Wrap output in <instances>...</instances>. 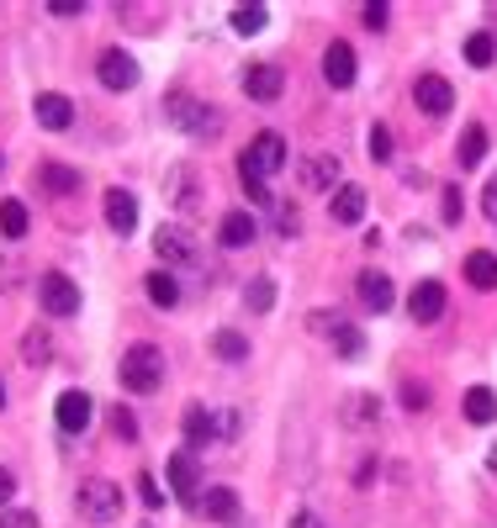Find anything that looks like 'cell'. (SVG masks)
Listing matches in <instances>:
<instances>
[{
    "label": "cell",
    "mask_w": 497,
    "mask_h": 528,
    "mask_svg": "<svg viewBox=\"0 0 497 528\" xmlns=\"http://www.w3.org/2000/svg\"><path fill=\"white\" fill-rule=\"evenodd\" d=\"M164 122L175 132H191V138H217V132H223V111L196 101L191 90H170V96H164Z\"/></svg>",
    "instance_id": "obj_1"
},
{
    "label": "cell",
    "mask_w": 497,
    "mask_h": 528,
    "mask_svg": "<svg viewBox=\"0 0 497 528\" xmlns=\"http://www.w3.org/2000/svg\"><path fill=\"white\" fill-rule=\"evenodd\" d=\"M122 386L138 391V396L159 391L164 386V354L154 344H127V354H122Z\"/></svg>",
    "instance_id": "obj_2"
},
{
    "label": "cell",
    "mask_w": 497,
    "mask_h": 528,
    "mask_svg": "<svg viewBox=\"0 0 497 528\" xmlns=\"http://www.w3.org/2000/svg\"><path fill=\"white\" fill-rule=\"evenodd\" d=\"M286 169V138L281 132H260L244 154H238V175H249V180H270V175H281Z\"/></svg>",
    "instance_id": "obj_3"
},
{
    "label": "cell",
    "mask_w": 497,
    "mask_h": 528,
    "mask_svg": "<svg viewBox=\"0 0 497 528\" xmlns=\"http://www.w3.org/2000/svg\"><path fill=\"white\" fill-rule=\"evenodd\" d=\"M75 507H80L85 523H112V518L122 513V486L106 481V476H90V481H80Z\"/></svg>",
    "instance_id": "obj_4"
},
{
    "label": "cell",
    "mask_w": 497,
    "mask_h": 528,
    "mask_svg": "<svg viewBox=\"0 0 497 528\" xmlns=\"http://www.w3.org/2000/svg\"><path fill=\"white\" fill-rule=\"evenodd\" d=\"M38 301H43L48 317H69V312H80V286H75L69 275L48 270V275L38 280Z\"/></svg>",
    "instance_id": "obj_5"
},
{
    "label": "cell",
    "mask_w": 497,
    "mask_h": 528,
    "mask_svg": "<svg viewBox=\"0 0 497 528\" xmlns=\"http://www.w3.org/2000/svg\"><path fill=\"white\" fill-rule=\"evenodd\" d=\"M96 74H101L106 90H133L138 85V59H133V53H122V48H106Z\"/></svg>",
    "instance_id": "obj_6"
},
{
    "label": "cell",
    "mask_w": 497,
    "mask_h": 528,
    "mask_svg": "<svg viewBox=\"0 0 497 528\" xmlns=\"http://www.w3.org/2000/svg\"><path fill=\"white\" fill-rule=\"evenodd\" d=\"M445 286H439V280H418L413 286V296H408V312H413V323H439V317H445Z\"/></svg>",
    "instance_id": "obj_7"
},
{
    "label": "cell",
    "mask_w": 497,
    "mask_h": 528,
    "mask_svg": "<svg viewBox=\"0 0 497 528\" xmlns=\"http://www.w3.org/2000/svg\"><path fill=\"white\" fill-rule=\"evenodd\" d=\"M244 90H249V101L270 106V101H281V90H286V74L275 69V64H249V69H244Z\"/></svg>",
    "instance_id": "obj_8"
},
{
    "label": "cell",
    "mask_w": 497,
    "mask_h": 528,
    "mask_svg": "<svg viewBox=\"0 0 497 528\" xmlns=\"http://www.w3.org/2000/svg\"><path fill=\"white\" fill-rule=\"evenodd\" d=\"M154 254L164 259V264H196V238L186 233V228H159L154 233Z\"/></svg>",
    "instance_id": "obj_9"
},
{
    "label": "cell",
    "mask_w": 497,
    "mask_h": 528,
    "mask_svg": "<svg viewBox=\"0 0 497 528\" xmlns=\"http://www.w3.org/2000/svg\"><path fill=\"white\" fill-rule=\"evenodd\" d=\"M355 291H360V307L365 312H392V301H397V291H392V280H386L381 270H365L360 280H355Z\"/></svg>",
    "instance_id": "obj_10"
},
{
    "label": "cell",
    "mask_w": 497,
    "mask_h": 528,
    "mask_svg": "<svg viewBox=\"0 0 497 528\" xmlns=\"http://www.w3.org/2000/svg\"><path fill=\"white\" fill-rule=\"evenodd\" d=\"M355 48H349V43H334V48H323V80L328 85H334V90H349V85H355Z\"/></svg>",
    "instance_id": "obj_11"
},
{
    "label": "cell",
    "mask_w": 497,
    "mask_h": 528,
    "mask_svg": "<svg viewBox=\"0 0 497 528\" xmlns=\"http://www.w3.org/2000/svg\"><path fill=\"white\" fill-rule=\"evenodd\" d=\"M106 228L122 233V238L138 228V201H133V191H122V185H112V191H106Z\"/></svg>",
    "instance_id": "obj_12"
},
{
    "label": "cell",
    "mask_w": 497,
    "mask_h": 528,
    "mask_svg": "<svg viewBox=\"0 0 497 528\" xmlns=\"http://www.w3.org/2000/svg\"><path fill=\"white\" fill-rule=\"evenodd\" d=\"M413 101L429 111V117H445V111L455 106V90H450V80H439V74H423V80L413 85Z\"/></svg>",
    "instance_id": "obj_13"
},
{
    "label": "cell",
    "mask_w": 497,
    "mask_h": 528,
    "mask_svg": "<svg viewBox=\"0 0 497 528\" xmlns=\"http://www.w3.org/2000/svg\"><path fill=\"white\" fill-rule=\"evenodd\" d=\"M164 476H170V492L180 502H196V455L191 449H175L170 465H164Z\"/></svg>",
    "instance_id": "obj_14"
},
{
    "label": "cell",
    "mask_w": 497,
    "mask_h": 528,
    "mask_svg": "<svg viewBox=\"0 0 497 528\" xmlns=\"http://www.w3.org/2000/svg\"><path fill=\"white\" fill-rule=\"evenodd\" d=\"M196 507H201V518H212V523H233L238 513H244V507H238V492H233V486H212V492H201Z\"/></svg>",
    "instance_id": "obj_15"
},
{
    "label": "cell",
    "mask_w": 497,
    "mask_h": 528,
    "mask_svg": "<svg viewBox=\"0 0 497 528\" xmlns=\"http://www.w3.org/2000/svg\"><path fill=\"white\" fill-rule=\"evenodd\" d=\"M328 212H334L339 228H355V222L365 217V191H360V185H339L334 201H328Z\"/></svg>",
    "instance_id": "obj_16"
},
{
    "label": "cell",
    "mask_w": 497,
    "mask_h": 528,
    "mask_svg": "<svg viewBox=\"0 0 497 528\" xmlns=\"http://www.w3.org/2000/svg\"><path fill=\"white\" fill-rule=\"evenodd\" d=\"M302 185H307V191H339V159L312 154V159L302 164Z\"/></svg>",
    "instance_id": "obj_17"
},
{
    "label": "cell",
    "mask_w": 497,
    "mask_h": 528,
    "mask_svg": "<svg viewBox=\"0 0 497 528\" xmlns=\"http://www.w3.org/2000/svg\"><path fill=\"white\" fill-rule=\"evenodd\" d=\"M38 122H43L48 132H64L69 122H75V106H69L59 90H43V96H38Z\"/></svg>",
    "instance_id": "obj_18"
},
{
    "label": "cell",
    "mask_w": 497,
    "mask_h": 528,
    "mask_svg": "<svg viewBox=\"0 0 497 528\" xmlns=\"http://www.w3.org/2000/svg\"><path fill=\"white\" fill-rule=\"evenodd\" d=\"M53 412H59V428H64V433H80V428L90 423V396H85V391H64Z\"/></svg>",
    "instance_id": "obj_19"
},
{
    "label": "cell",
    "mask_w": 497,
    "mask_h": 528,
    "mask_svg": "<svg viewBox=\"0 0 497 528\" xmlns=\"http://www.w3.org/2000/svg\"><path fill=\"white\" fill-rule=\"evenodd\" d=\"M328 344H334L339 360H360V354H365V333H360L355 323H339V317H334V328H328Z\"/></svg>",
    "instance_id": "obj_20"
},
{
    "label": "cell",
    "mask_w": 497,
    "mask_h": 528,
    "mask_svg": "<svg viewBox=\"0 0 497 528\" xmlns=\"http://www.w3.org/2000/svg\"><path fill=\"white\" fill-rule=\"evenodd\" d=\"M466 280H471L476 291H492L497 286V254H487V249L466 254Z\"/></svg>",
    "instance_id": "obj_21"
},
{
    "label": "cell",
    "mask_w": 497,
    "mask_h": 528,
    "mask_svg": "<svg viewBox=\"0 0 497 528\" xmlns=\"http://www.w3.org/2000/svg\"><path fill=\"white\" fill-rule=\"evenodd\" d=\"M466 418H471L476 428H487V423L497 418V396H492V386H471V391H466Z\"/></svg>",
    "instance_id": "obj_22"
},
{
    "label": "cell",
    "mask_w": 497,
    "mask_h": 528,
    "mask_svg": "<svg viewBox=\"0 0 497 528\" xmlns=\"http://www.w3.org/2000/svg\"><path fill=\"white\" fill-rule=\"evenodd\" d=\"M217 238H223L228 249H244V243H254V217L249 212H228L223 228H217Z\"/></svg>",
    "instance_id": "obj_23"
},
{
    "label": "cell",
    "mask_w": 497,
    "mask_h": 528,
    "mask_svg": "<svg viewBox=\"0 0 497 528\" xmlns=\"http://www.w3.org/2000/svg\"><path fill=\"white\" fill-rule=\"evenodd\" d=\"M466 64L471 69H492L497 64V37L492 32H471L466 37Z\"/></svg>",
    "instance_id": "obj_24"
},
{
    "label": "cell",
    "mask_w": 497,
    "mask_h": 528,
    "mask_svg": "<svg viewBox=\"0 0 497 528\" xmlns=\"http://www.w3.org/2000/svg\"><path fill=\"white\" fill-rule=\"evenodd\" d=\"M186 439H191V444H212V439H217V418H212L201 402L186 407Z\"/></svg>",
    "instance_id": "obj_25"
},
{
    "label": "cell",
    "mask_w": 497,
    "mask_h": 528,
    "mask_svg": "<svg viewBox=\"0 0 497 528\" xmlns=\"http://www.w3.org/2000/svg\"><path fill=\"white\" fill-rule=\"evenodd\" d=\"M482 159H487V127L471 122L466 132H460V164L471 169V164H482Z\"/></svg>",
    "instance_id": "obj_26"
},
{
    "label": "cell",
    "mask_w": 497,
    "mask_h": 528,
    "mask_svg": "<svg viewBox=\"0 0 497 528\" xmlns=\"http://www.w3.org/2000/svg\"><path fill=\"white\" fill-rule=\"evenodd\" d=\"M27 228H32L27 206L22 201H0V233H6V238H27Z\"/></svg>",
    "instance_id": "obj_27"
},
{
    "label": "cell",
    "mask_w": 497,
    "mask_h": 528,
    "mask_svg": "<svg viewBox=\"0 0 497 528\" xmlns=\"http://www.w3.org/2000/svg\"><path fill=\"white\" fill-rule=\"evenodd\" d=\"M212 349H217V360H228V365L249 360V338H244V333H233V328L217 333V338H212Z\"/></svg>",
    "instance_id": "obj_28"
},
{
    "label": "cell",
    "mask_w": 497,
    "mask_h": 528,
    "mask_svg": "<svg viewBox=\"0 0 497 528\" xmlns=\"http://www.w3.org/2000/svg\"><path fill=\"white\" fill-rule=\"evenodd\" d=\"M43 185L53 196H69V191H80V175L69 164H43Z\"/></svg>",
    "instance_id": "obj_29"
},
{
    "label": "cell",
    "mask_w": 497,
    "mask_h": 528,
    "mask_svg": "<svg viewBox=\"0 0 497 528\" xmlns=\"http://www.w3.org/2000/svg\"><path fill=\"white\" fill-rule=\"evenodd\" d=\"M143 286H149V301H154V307H175V301H180L175 275H164V270H154L149 280H143Z\"/></svg>",
    "instance_id": "obj_30"
},
{
    "label": "cell",
    "mask_w": 497,
    "mask_h": 528,
    "mask_svg": "<svg viewBox=\"0 0 497 528\" xmlns=\"http://www.w3.org/2000/svg\"><path fill=\"white\" fill-rule=\"evenodd\" d=\"M22 360H27V365H48V360H53V338H48L43 328H32V333L22 338Z\"/></svg>",
    "instance_id": "obj_31"
},
{
    "label": "cell",
    "mask_w": 497,
    "mask_h": 528,
    "mask_svg": "<svg viewBox=\"0 0 497 528\" xmlns=\"http://www.w3.org/2000/svg\"><path fill=\"white\" fill-rule=\"evenodd\" d=\"M244 301H249L254 312H270V307H275V280H270V275H254L249 291H244Z\"/></svg>",
    "instance_id": "obj_32"
},
{
    "label": "cell",
    "mask_w": 497,
    "mask_h": 528,
    "mask_svg": "<svg viewBox=\"0 0 497 528\" xmlns=\"http://www.w3.org/2000/svg\"><path fill=\"white\" fill-rule=\"evenodd\" d=\"M265 6H238L233 11V32H244V37H254V32H265Z\"/></svg>",
    "instance_id": "obj_33"
},
{
    "label": "cell",
    "mask_w": 497,
    "mask_h": 528,
    "mask_svg": "<svg viewBox=\"0 0 497 528\" xmlns=\"http://www.w3.org/2000/svg\"><path fill=\"white\" fill-rule=\"evenodd\" d=\"M376 412H381V407H376V396H355V402L344 407V418L360 428V423H376Z\"/></svg>",
    "instance_id": "obj_34"
},
{
    "label": "cell",
    "mask_w": 497,
    "mask_h": 528,
    "mask_svg": "<svg viewBox=\"0 0 497 528\" xmlns=\"http://www.w3.org/2000/svg\"><path fill=\"white\" fill-rule=\"evenodd\" d=\"M0 528H38L32 507H0Z\"/></svg>",
    "instance_id": "obj_35"
},
{
    "label": "cell",
    "mask_w": 497,
    "mask_h": 528,
    "mask_svg": "<svg viewBox=\"0 0 497 528\" xmlns=\"http://www.w3.org/2000/svg\"><path fill=\"white\" fill-rule=\"evenodd\" d=\"M365 148H371V159H376V164H386V159H392V132H386V127H371Z\"/></svg>",
    "instance_id": "obj_36"
},
{
    "label": "cell",
    "mask_w": 497,
    "mask_h": 528,
    "mask_svg": "<svg viewBox=\"0 0 497 528\" xmlns=\"http://www.w3.org/2000/svg\"><path fill=\"white\" fill-rule=\"evenodd\" d=\"M112 428H117V439H122V444H133V439H138V418H133L127 407H112Z\"/></svg>",
    "instance_id": "obj_37"
},
{
    "label": "cell",
    "mask_w": 497,
    "mask_h": 528,
    "mask_svg": "<svg viewBox=\"0 0 497 528\" xmlns=\"http://www.w3.org/2000/svg\"><path fill=\"white\" fill-rule=\"evenodd\" d=\"M439 206H445V222H460V212H466V196H460V185H445Z\"/></svg>",
    "instance_id": "obj_38"
},
{
    "label": "cell",
    "mask_w": 497,
    "mask_h": 528,
    "mask_svg": "<svg viewBox=\"0 0 497 528\" xmlns=\"http://www.w3.org/2000/svg\"><path fill=\"white\" fill-rule=\"evenodd\" d=\"M402 407H408V412L429 407V386H423V381H408V386H402Z\"/></svg>",
    "instance_id": "obj_39"
},
{
    "label": "cell",
    "mask_w": 497,
    "mask_h": 528,
    "mask_svg": "<svg viewBox=\"0 0 497 528\" xmlns=\"http://www.w3.org/2000/svg\"><path fill=\"white\" fill-rule=\"evenodd\" d=\"M238 180H244V196H249L254 206H270V185H265V180H249V175H238Z\"/></svg>",
    "instance_id": "obj_40"
},
{
    "label": "cell",
    "mask_w": 497,
    "mask_h": 528,
    "mask_svg": "<svg viewBox=\"0 0 497 528\" xmlns=\"http://www.w3.org/2000/svg\"><path fill=\"white\" fill-rule=\"evenodd\" d=\"M386 22H392V11H386L381 0H371V6H365V27H371V32H381Z\"/></svg>",
    "instance_id": "obj_41"
},
{
    "label": "cell",
    "mask_w": 497,
    "mask_h": 528,
    "mask_svg": "<svg viewBox=\"0 0 497 528\" xmlns=\"http://www.w3.org/2000/svg\"><path fill=\"white\" fill-rule=\"evenodd\" d=\"M138 492H143V502H149V507H164V486H159L154 476H143V486H138Z\"/></svg>",
    "instance_id": "obj_42"
},
{
    "label": "cell",
    "mask_w": 497,
    "mask_h": 528,
    "mask_svg": "<svg viewBox=\"0 0 497 528\" xmlns=\"http://www.w3.org/2000/svg\"><path fill=\"white\" fill-rule=\"evenodd\" d=\"M291 528H328V523L312 513V507H302V513H291Z\"/></svg>",
    "instance_id": "obj_43"
},
{
    "label": "cell",
    "mask_w": 497,
    "mask_h": 528,
    "mask_svg": "<svg viewBox=\"0 0 497 528\" xmlns=\"http://www.w3.org/2000/svg\"><path fill=\"white\" fill-rule=\"evenodd\" d=\"M482 212H487V222H497V180H487V191H482Z\"/></svg>",
    "instance_id": "obj_44"
},
{
    "label": "cell",
    "mask_w": 497,
    "mask_h": 528,
    "mask_svg": "<svg viewBox=\"0 0 497 528\" xmlns=\"http://www.w3.org/2000/svg\"><path fill=\"white\" fill-rule=\"evenodd\" d=\"M48 11H53V16H80L85 6H80V0H48Z\"/></svg>",
    "instance_id": "obj_45"
},
{
    "label": "cell",
    "mask_w": 497,
    "mask_h": 528,
    "mask_svg": "<svg viewBox=\"0 0 497 528\" xmlns=\"http://www.w3.org/2000/svg\"><path fill=\"white\" fill-rule=\"evenodd\" d=\"M11 492H16V476H11V470H0V507L11 502Z\"/></svg>",
    "instance_id": "obj_46"
},
{
    "label": "cell",
    "mask_w": 497,
    "mask_h": 528,
    "mask_svg": "<svg viewBox=\"0 0 497 528\" xmlns=\"http://www.w3.org/2000/svg\"><path fill=\"white\" fill-rule=\"evenodd\" d=\"M0 407H6V381H0Z\"/></svg>",
    "instance_id": "obj_47"
}]
</instances>
